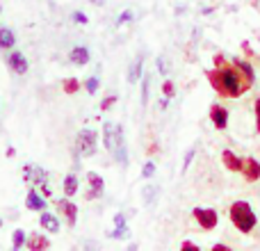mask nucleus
Segmentation results:
<instances>
[{"instance_id": "f257e3e1", "label": "nucleus", "mask_w": 260, "mask_h": 251, "mask_svg": "<svg viewBox=\"0 0 260 251\" xmlns=\"http://www.w3.org/2000/svg\"><path fill=\"white\" fill-rule=\"evenodd\" d=\"M215 64H217V69L208 71V80H210L212 89L217 94L226 96V99H238L244 91L251 89V82L235 69V64L233 67H224V57L221 55L215 57Z\"/></svg>"}, {"instance_id": "f03ea898", "label": "nucleus", "mask_w": 260, "mask_h": 251, "mask_svg": "<svg viewBox=\"0 0 260 251\" xmlns=\"http://www.w3.org/2000/svg\"><path fill=\"white\" fill-rule=\"evenodd\" d=\"M231 222H233V226L240 231V233H251L253 229H256L258 219H256V212H253V208L249 206L247 201H235L231 203Z\"/></svg>"}, {"instance_id": "7ed1b4c3", "label": "nucleus", "mask_w": 260, "mask_h": 251, "mask_svg": "<svg viewBox=\"0 0 260 251\" xmlns=\"http://www.w3.org/2000/svg\"><path fill=\"white\" fill-rule=\"evenodd\" d=\"M110 153H112V158L119 162L121 167L128 165V148H126V135H123V128L121 125H114L112 128V142H110Z\"/></svg>"}, {"instance_id": "20e7f679", "label": "nucleus", "mask_w": 260, "mask_h": 251, "mask_svg": "<svg viewBox=\"0 0 260 251\" xmlns=\"http://www.w3.org/2000/svg\"><path fill=\"white\" fill-rule=\"evenodd\" d=\"M99 135H96V130H91V128H82L80 133H78V137H76V151L80 153V155H85V158H89V155H94L96 153V148H99Z\"/></svg>"}, {"instance_id": "39448f33", "label": "nucleus", "mask_w": 260, "mask_h": 251, "mask_svg": "<svg viewBox=\"0 0 260 251\" xmlns=\"http://www.w3.org/2000/svg\"><path fill=\"white\" fill-rule=\"evenodd\" d=\"M192 215L206 231H212L217 226V222H219V215H217V210H212V208H194Z\"/></svg>"}, {"instance_id": "423d86ee", "label": "nucleus", "mask_w": 260, "mask_h": 251, "mask_svg": "<svg viewBox=\"0 0 260 251\" xmlns=\"http://www.w3.org/2000/svg\"><path fill=\"white\" fill-rule=\"evenodd\" d=\"M210 121L215 123V128L224 130L226 125H229V110H226L224 105L215 103V105L210 108Z\"/></svg>"}, {"instance_id": "0eeeda50", "label": "nucleus", "mask_w": 260, "mask_h": 251, "mask_svg": "<svg viewBox=\"0 0 260 251\" xmlns=\"http://www.w3.org/2000/svg\"><path fill=\"white\" fill-rule=\"evenodd\" d=\"M87 185H89V190H87V199H99L101 194H103V190H105V183H103V178H101L99 174H94L91 171L89 176H87Z\"/></svg>"}, {"instance_id": "6e6552de", "label": "nucleus", "mask_w": 260, "mask_h": 251, "mask_svg": "<svg viewBox=\"0 0 260 251\" xmlns=\"http://www.w3.org/2000/svg\"><path fill=\"white\" fill-rule=\"evenodd\" d=\"M244 174V178L249 180V183H256L260 178V165L258 160H253V158H242V169H240Z\"/></svg>"}, {"instance_id": "1a4fd4ad", "label": "nucleus", "mask_w": 260, "mask_h": 251, "mask_svg": "<svg viewBox=\"0 0 260 251\" xmlns=\"http://www.w3.org/2000/svg\"><path fill=\"white\" fill-rule=\"evenodd\" d=\"M57 210L62 212L64 217H67L69 226H76V219H78V208H76V203H71L69 199H59V201H57Z\"/></svg>"}, {"instance_id": "9d476101", "label": "nucleus", "mask_w": 260, "mask_h": 251, "mask_svg": "<svg viewBox=\"0 0 260 251\" xmlns=\"http://www.w3.org/2000/svg\"><path fill=\"white\" fill-rule=\"evenodd\" d=\"M25 208H27V210H35V212L46 210V199L41 197V192L30 190V192H27V197H25Z\"/></svg>"}, {"instance_id": "9b49d317", "label": "nucleus", "mask_w": 260, "mask_h": 251, "mask_svg": "<svg viewBox=\"0 0 260 251\" xmlns=\"http://www.w3.org/2000/svg\"><path fill=\"white\" fill-rule=\"evenodd\" d=\"M9 69H12L14 73H18V76H25L27 73V59H25V55H21L16 50V53H12L9 55Z\"/></svg>"}, {"instance_id": "f8f14e48", "label": "nucleus", "mask_w": 260, "mask_h": 251, "mask_svg": "<svg viewBox=\"0 0 260 251\" xmlns=\"http://www.w3.org/2000/svg\"><path fill=\"white\" fill-rule=\"evenodd\" d=\"M23 178L32 180V183H37V185H44L46 183V171L37 165H27L25 169H23Z\"/></svg>"}, {"instance_id": "ddd939ff", "label": "nucleus", "mask_w": 260, "mask_h": 251, "mask_svg": "<svg viewBox=\"0 0 260 251\" xmlns=\"http://www.w3.org/2000/svg\"><path fill=\"white\" fill-rule=\"evenodd\" d=\"M221 162L226 165V169H229V171H240V169H242V160H240L233 151H229V148H226V151H221Z\"/></svg>"}, {"instance_id": "4468645a", "label": "nucleus", "mask_w": 260, "mask_h": 251, "mask_svg": "<svg viewBox=\"0 0 260 251\" xmlns=\"http://www.w3.org/2000/svg\"><path fill=\"white\" fill-rule=\"evenodd\" d=\"M41 226H44L48 233H59V219H57V215L41 210Z\"/></svg>"}, {"instance_id": "2eb2a0df", "label": "nucleus", "mask_w": 260, "mask_h": 251, "mask_svg": "<svg viewBox=\"0 0 260 251\" xmlns=\"http://www.w3.org/2000/svg\"><path fill=\"white\" fill-rule=\"evenodd\" d=\"M233 64H235V69H238L240 73H242L244 78H247L249 82H256V71H253V67L249 62H244V59H240V57H233Z\"/></svg>"}, {"instance_id": "dca6fc26", "label": "nucleus", "mask_w": 260, "mask_h": 251, "mask_svg": "<svg viewBox=\"0 0 260 251\" xmlns=\"http://www.w3.org/2000/svg\"><path fill=\"white\" fill-rule=\"evenodd\" d=\"M14 44H16V37H14V32L9 30V27H0V48L9 50V48H14Z\"/></svg>"}, {"instance_id": "f3484780", "label": "nucleus", "mask_w": 260, "mask_h": 251, "mask_svg": "<svg viewBox=\"0 0 260 251\" xmlns=\"http://www.w3.org/2000/svg\"><path fill=\"white\" fill-rule=\"evenodd\" d=\"M78 187H80V180H78L76 174H69L67 178H64V194L67 197H76Z\"/></svg>"}, {"instance_id": "a211bd4d", "label": "nucleus", "mask_w": 260, "mask_h": 251, "mask_svg": "<svg viewBox=\"0 0 260 251\" xmlns=\"http://www.w3.org/2000/svg\"><path fill=\"white\" fill-rule=\"evenodd\" d=\"M27 249H32V251H39V249H48L50 247V242H48V238H44V235H39V233H35L30 240H27Z\"/></svg>"}, {"instance_id": "6ab92c4d", "label": "nucleus", "mask_w": 260, "mask_h": 251, "mask_svg": "<svg viewBox=\"0 0 260 251\" xmlns=\"http://www.w3.org/2000/svg\"><path fill=\"white\" fill-rule=\"evenodd\" d=\"M71 62L73 64H87L89 62V50H87L85 46H76V48L71 50Z\"/></svg>"}, {"instance_id": "aec40b11", "label": "nucleus", "mask_w": 260, "mask_h": 251, "mask_svg": "<svg viewBox=\"0 0 260 251\" xmlns=\"http://www.w3.org/2000/svg\"><path fill=\"white\" fill-rule=\"evenodd\" d=\"M142 67H144V57L139 55V57L135 59V64L130 67V71H128V80L133 82V85L139 80V78H142Z\"/></svg>"}, {"instance_id": "412c9836", "label": "nucleus", "mask_w": 260, "mask_h": 251, "mask_svg": "<svg viewBox=\"0 0 260 251\" xmlns=\"http://www.w3.org/2000/svg\"><path fill=\"white\" fill-rule=\"evenodd\" d=\"M25 242H27V240H25V231H23V229H16V231H14V235H12V249L18 251Z\"/></svg>"}, {"instance_id": "4be33fe9", "label": "nucleus", "mask_w": 260, "mask_h": 251, "mask_svg": "<svg viewBox=\"0 0 260 251\" xmlns=\"http://www.w3.org/2000/svg\"><path fill=\"white\" fill-rule=\"evenodd\" d=\"M62 89L67 91V94H76V91L80 89V82H78L76 78H64V80H62Z\"/></svg>"}, {"instance_id": "5701e85b", "label": "nucleus", "mask_w": 260, "mask_h": 251, "mask_svg": "<svg viewBox=\"0 0 260 251\" xmlns=\"http://www.w3.org/2000/svg\"><path fill=\"white\" fill-rule=\"evenodd\" d=\"M148 87H151V76L142 78V105L148 103Z\"/></svg>"}, {"instance_id": "b1692460", "label": "nucleus", "mask_w": 260, "mask_h": 251, "mask_svg": "<svg viewBox=\"0 0 260 251\" xmlns=\"http://www.w3.org/2000/svg\"><path fill=\"white\" fill-rule=\"evenodd\" d=\"M112 128L114 125L110 121L103 125V144H105V148H110V142H112Z\"/></svg>"}, {"instance_id": "393cba45", "label": "nucleus", "mask_w": 260, "mask_h": 251, "mask_svg": "<svg viewBox=\"0 0 260 251\" xmlns=\"http://www.w3.org/2000/svg\"><path fill=\"white\" fill-rule=\"evenodd\" d=\"M110 235H112L114 240H123V238H128V226H126V224H123V226H114V231H112Z\"/></svg>"}, {"instance_id": "a878e982", "label": "nucleus", "mask_w": 260, "mask_h": 251, "mask_svg": "<svg viewBox=\"0 0 260 251\" xmlns=\"http://www.w3.org/2000/svg\"><path fill=\"white\" fill-rule=\"evenodd\" d=\"M153 174H155V165H153L151 160H146L142 167V178H151Z\"/></svg>"}, {"instance_id": "bb28decb", "label": "nucleus", "mask_w": 260, "mask_h": 251, "mask_svg": "<svg viewBox=\"0 0 260 251\" xmlns=\"http://www.w3.org/2000/svg\"><path fill=\"white\" fill-rule=\"evenodd\" d=\"M99 87H101V80H99V78H89V80L85 82V89L89 91V94H96V91H99Z\"/></svg>"}, {"instance_id": "cd10ccee", "label": "nucleus", "mask_w": 260, "mask_h": 251, "mask_svg": "<svg viewBox=\"0 0 260 251\" xmlns=\"http://www.w3.org/2000/svg\"><path fill=\"white\" fill-rule=\"evenodd\" d=\"M162 94H165L167 99H174V94H176V87H174V82H169V80H167L165 85H162Z\"/></svg>"}, {"instance_id": "c85d7f7f", "label": "nucleus", "mask_w": 260, "mask_h": 251, "mask_svg": "<svg viewBox=\"0 0 260 251\" xmlns=\"http://www.w3.org/2000/svg\"><path fill=\"white\" fill-rule=\"evenodd\" d=\"M128 21H133V12H130V9L121 12V16L117 18V25H123V23H128Z\"/></svg>"}, {"instance_id": "c756f323", "label": "nucleus", "mask_w": 260, "mask_h": 251, "mask_svg": "<svg viewBox=\"0 0 260 251\" xmlns=\"http://www.w3.org/2000/svg\"><path fill=\"white\" fill-rule=\"evenodd\" d=\"M253 112H256V130L260 133V99H256V103H253Z\"/></svg>"}, {"instance_id": "7c9ffc66", "label": "nucleus", "mask_w": 260, "mask_h": 251, "mask_svg": "<svg viewBox=\"0 0 260 251\" xmlns=\"http://www.w3.org/2000/svg\"><path fill=\"white\" fill-rule=\"evenodd\" d=\"M114 101H117L114 96H108V99H103V103H101V110H103V112H105V110H110L114 105Z\"/></svg>"}, {"instance_id": "2f4dec72", "label": "nucleus", "mask_w": 260, "mask_h": 251, "mask_svg": "<svg viewBox=\"0 0 260 251\" xmlns=\"http://www.w3.org/2000/svg\"><path fill=\"white\" fill-rule=\"evenodd\" d=\"M194 153H197V151H194V148H189V151H187V155H185V160H183V171H185V169H187V167H189V162H192Z\"/></svg>"}, {"instance_id": "473e14b6", "label": "nucleus", "mask_w": 260, "mask_h": 251, "mask_svg": "<svg viewBox=\"0 0 260 251\" xmlns=\"http://www.w3.org/2000/svg\"><path fill=\"white\" fill-rule=\"evenodd\" d=\"M157 71H160V73L169 71V69H167V64H165V57H157Z\"/></svg>"}, {"instance_id": "72a5a7b5", "label": "nucleus", "mask_w": 260, "mask_h": 251, "mask_svg": "<svg viewBox=\"0 0 260 251\" xmlns=\"http://www.w3.org/2000/svg\"><path fill=\"white\" fill-rule=\"evenodd\" d=\"M126 224V217L121 215V212H119V215H114V226H123Z\"/></svg>"}, {"instance_id": "f704fd0d", "label": "nucleus", "mask_w": 260, "mask_h": 251, "mask_svg": "<svg viewBox=\"0 0 260 251\" xmlns=\"http://www.w3.org/2000/svg\"><path fill=\"white\" fill-rule=\"evenodd\" d=\"M73 18H76L78 23H87V16L82 12H76V14H73Z\"/></svg>"}, {"instance_id": "c9c22d12", "label": "nucleus", "mask_w": 260, "mask_h": 251, "mask_svg": "<svg viewBox=\"0 0 260 251\" xmlns=\"http://www.w3.org/2000/svg\"><path fill=\"white\" fill-rule=\"evenodd\" d=\"M185 249H199V247H197L194 242H183V251H185Z\"/></svg>"}, {"instance_id": "e433bc0d", "label": "nucleus", "mask_w": 260, "mask_h": 251, "mask_svg": "<svg viewBox=\"0 0 260 251\" xmlns=\"http://www.w3.org/2000/svg\"><path fill=\"white\" fill-rule=\"evenodd\" d=\"M212 249H215V251H229V247H224V244H215Z\"/></svg>"}, {"instance_id": "4c0bfd02", "label": "nucleus", "mask_w": 260, "mask_h": 251, "mask_svg": "<svg viewBox=\"0 0 260 251\" xmlns=\"http://www.w3.org/2000/svg\"><path fill=\"white\" fill-rule=\"evenodd\" d=\"M167 105H169V99H162V101H160V108H162V110H165V108H167Z\"/></svg>"}, {"instance_id": "58836bf2", "label": "nucleus", "mask_w": 260, "mask_h": 251, "mask_svg": "<svg viewBox=\"0 0 260 251\" xmlns=\"http://www.w3.org/2000/svg\"><path fill=\"white\" fill-rule=\"evenodd\" d=\"M94 5H105V0H91Z\"/></svg>"}, {"instance_id": "ea45409f", "label": "nucleus", "mask_w": 260, "mask_h": 251, "mask_svg": "<svg viewBox=\"0 0 260 251\" xmlns=\"http://www.w3.org/2000/svg\"><path fill=\"white\" fill-rule=\"evenodd\" d=\"M0 229H3V219H0Z\"/></svg>"}, {"instance_id": "a19ab883", "label": "nucleus", "mask_w": 260, "mask_h": 251, "mask_svg": "<svg viewBox=\"0 0 260 251\" xmlns=\"http://www.w3.org/2000/svg\"><path fill=\"white\" fill-rule=\"evenodd\" d=\"M0 14H3V7H0Z\"/></svg>"}]
</instances>
